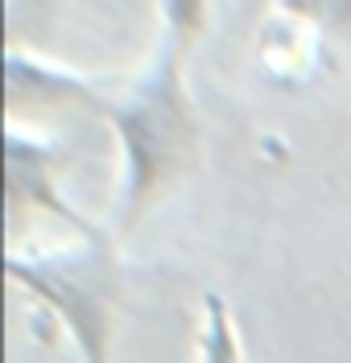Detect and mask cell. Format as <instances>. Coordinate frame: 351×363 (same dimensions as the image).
Listing matches in <instances>:
<instances>
[{
  "label": "cell",
  "instance_id": "cell-2",
  "mask_svg": "<svg viewBox=\"0 0 351 363\" xmlns=\"http://www.w3.org/2000/svg\"><path fill=\"white\" fill-rule=\"evenodd\" d=\"M9 281L29 289L70 335L83 363H112L116 322L124 310L120 235L104 223L95 235H70L58 248H9Z\"/></svg>",
  "mask_w": 351,
  "mask_h": 363
},
{
  "label": "cell",
  "instance_id": "cell-1",
  "mask_svg": "<svg viewBox=\"0 0 351 363\" xmlns=\"http://www.w3.org/2000/svg\"><path fill=\"white\" fill-rule=\"evenodd\" d=\"M207 25V4H162V33L145 67L104 83L99 120L116 136V199L112 231L128 240L149 211L199 169L203 124L186 87L190 42Z\"/></svg>",
  "mask_w": 351,
  "mask_h": 363
},
{
  "label": "cell",
  "instance_id": "cell-5",
  "mask_svg": "<svg viewBox=\"0 0 351 363\" xmlns=\"http://www.w3.org/2000/svg\"><path fill=\"white\" fill-rule=\"evenodd\" d=\"M199 363H244L240 330L219 294H203V322H199Z\"/></svg>",
  "mask_w": 351,
  "mask_h": 363
},
{
  "label": "cell",
  "instance_id": "cell-4",
  "mask_svg": "<svg viewBox=\"0 0 351 363\" xmlns=\"http://www.w3.org/2000/svg\"><path fill=\"white\" fill-rule=\"evenodd\" d=\"M104 83L74 67L50 62L42 54H25L9 45L4 54V104L9 120H21V112H62V108H83L99 116L104 108Z\"/></svg>",
  "mask_w": 351,
  "mask_h": 363
},
{
  "label": "cell",
  "instance_id": "cell-3",
  "mask_svg": "<svg viewBox=\"0 0 351 363\" xmlns=\"http://www.w3.org/2000/svg\"><path fill=\"white\" fill-rule=\"evenodd\" d=\"M70 169V145L42 128H25L9 120L4 136V211L9 231L17 235L25 215H50L70 235H95L104 223L87 219L79 206L62 194V178Z\"/></svg>",
  "mask_w": 351,
  "mask_h": 363
}]
</instances>
